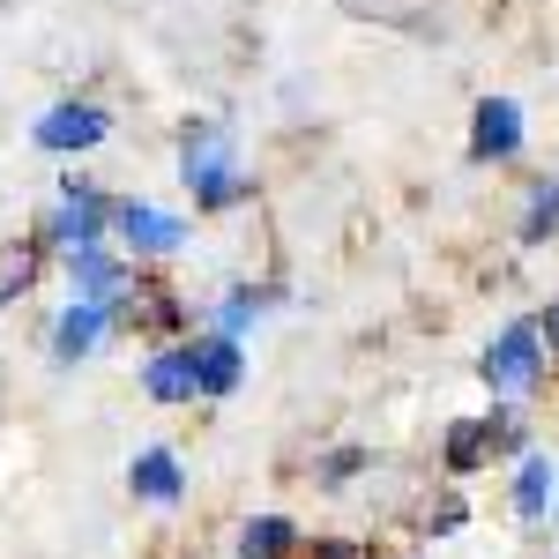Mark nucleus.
I'll use <instances>...</instances> for the list:
<instances>
[{
    "instance_id": "nucleus-1",
    "label": "nucleus",
    "mask_w": 559,
    "mask_h": 559,
    "mask_svg": "<svg viewBox=\"0 0 559 559\" xmlns=\"http://www.w3.org/2000/svg\"><path fill=\"white\" fill-rule=\"evenodd\" d=\"M179 173H187V187H194L210 210H231V202L247 194V179L231 173V134L224 128H187V142H179Z\"/></svg>"
},
{
    "instance_id": "nucleus-2",
    "label": "nucleus",
    "mask_w": 559,
    "mask_h": 559,
    "mask_svg": "<svg viewBox=\"0 0 559 559\" xmlns=\"http://www.w3.org/2000/svg\"><path fill=\"white\" fill-rule=\"evenodd\" d=\"M485 381H500V388H530L537 381V329H530V321H515L500 344L485 350Z\"/></svg>"
},
{
    "instance_id": "nucleus-3",
    "label": "nucleus",
    "mask_w": 559,
    "mask_h": 559,
    "mask_svg": "<svg viewBox=\"0 0 559 559\" xmlns=\"http://www.w3.org/2000/svg\"><path fill=\"white\" fill-rule=\"evenodd\" d=\"M38 142L45 150H97L105 142V112L97 105H52L38 120Z\"/></svg>"
},
{
    "instance_id": "nucleus-4",
    "label": "nucleus",
    "mask_w": 559,
    "mask_h": 559,
    "mask_svg": "<svg viewBox=\"0 0 559 559\" xmlns=\"http://www.w3.org/2000/svg\"><path fill=\"white\" fill-rule=\"evenodd\" d=\"M471 150H477V157H515V150H522V105H515V97H485V105H477Z\"/></svg>"
},
{
    "instance_id": "nucleus-5",
    "label": "nucleus",
    "mask_w": 559,
    "mask_h": 559,
    "mask_svg": "<svg viewBox=\"0 0 559 559\" xmlns=\"http://www.w3.org/2000/svg\"><path fill=\"white\" fill-rule=\"evenodd\" d=\"M120 231H128L134 239V254H173L179 239H187V224H179V216H165V210H120Z\"/></svg>"
},
{
    "instance_id": "nucleus-6",
    "label": "nucleus",
    "mask_w": 559,
    "mask_h": 559,
    "mask_svg": "<svg viewBox=\"0 0 559 559\" xmlns=\"http://www.w3.org/2000/svg\"><path fill=\"white\" fill-rule=\"evenodd\" d=\"M105 224V202H97V187H60V231L75 239V247H90V231Z\"/></svg>"
},
{
    "instance_id": "nucleus-7",
    "label": "nucleus",
    "mask_w": 559,
    "mask_h": 559,
    "mask_svg": "<svg viewBox=\"0 0 559 559\" xmlns=\"http://www.w3.org/2000/svg\"><path fill=\"white\" fill-rule=\"evenodd\" d=\"M134 492H142V500H179V463L165 455V448L134 455Z\"/></svg>"
},
{
    "instance_id": "nucleus-8",
    "label": "nucleus",
    "mask_w": 559,
    "mask_h": 559,
    "mask_svg": "<svg viewBox=\"0 0 559 559\" xmlns=\"http://www.w3.org/2000/svg\"><path fill=\"white\" fill-rule=\"evenodd\" d=\"M97 329H105V306H68V321H60V336H52V350L60 358H83L90 344H97Z\"/></svg>"
},
{
    "instance_id": "nucleus-9",
    "label": "nucleus",
    "mask_w": 559,
    "mask_h": 559,
    "mask_svg": "<svg viewBox=\"0 0 559 559\" xmlns=\"http://www.w3.org/2000/svg\"><path fill=\"white\" fill-rule=\"evenodd\" d=\"M194 358V388H210V395H224V388L239 381V350L231 344H202V350H187Z\"/></svg>"
},
{
    "instance_id": "nucleus-10",
    "label": "nucleus",
    "mask_w": 559,
    "mask_h": 559,
    "mask_svg": "<svg viewBox=\"0 0 559 559\" xmlns=\"http://www.w3.org/2000/svg\"><path fill=\"white\" fill-rule=\"evenodd\" d=\"M150 395H157V403H179V395H194V358H187V350H165V358L150 366Z\"/></svg>"
},
{
    "instance_id": "nucleus-11",
    "label": "nucleus",
    "mask_w": 559,
    "mask_h": 559,
    "mask_svg": "<svg viewBox=\"0 0 559 559\" xmlns=\"http://www.w3.org/2000/svg\"><path fill=\"white\" fill-rule=\"evenodd\" d=\"M68 261H75V276H83L90 292H112V284H120V269H112V261L97 254V247H75Z\"/></svg>"
},
{
    "instance_id": "nucleus-12",
    "label": "nucleus",
    "mask_w": 559,
    "mask_h": 559,
    "mask_svg": "<svg viewBox=\"0 0 559 559\" xmlns=\"http://www.w3.org/2000/svg\"><path fill=\"white\" fill-rule=\"evenodd\" d=\"M284 545H292V522H254L247 530V559H284Z\"/></svg>"
},
{
    "instance_id": "nucleus-13",
    "label": "nucleus",
    "mask_w": 559,
    "mask_h": 559,
    "mask_svg": "<svg viewBox=\"0 0 559 559\" xmlns=\"http://www.w3.org/2000/svg\"><path fill=\"white\" fill-rule=\"evenodd\" d=\"M545 492H552V463H545V455H530V471H522V515H537V508H545Z\"/></svg>"
},
{
    "instance_id": "nucleus-14",
    "label": "nucleus",
    "mask_w": 559,
    "mask_h": 559,
    "mask_svg": "<svg viewBox=\"0 0 559 559\" xmlns=\"http://www.w3.org/2000/svg\"><path fill=\"white\" fill-rule=\"evenodd\" d=\"M552 224H559V179H552V187H537V210H530V224H522V231H530V239H545Z\"/></svg>"
},
{
    "instance_id": "nucleus-15",
    "label": "nucleus",
    "mask_w": 559,
    "mask_h": 559,
    "mask_svg": "<svg viewBox=\"0 0 559 559\" xmlns=\"http://www.w3.org/2000/svg\"><path fill=\"white\" fill-rule=\"evenodd\" d=\"M545 336H552V344H559V306H552V313H545Z\"/></svg>"
}]
</instances>
